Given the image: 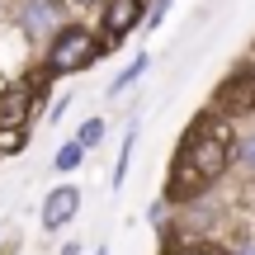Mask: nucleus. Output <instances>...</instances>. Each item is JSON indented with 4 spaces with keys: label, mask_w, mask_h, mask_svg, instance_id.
Wrapping results in <instances>:
<instances>
[{
    "label": "nucleus",
    "mask_w": 255,
    "mask_h": 255,
    "mask_svg": "<svg viewBox=\"0 0 255 255\" xmlns=\"http://www.w3.org/2000/svg\"><path fill=\"white\" fill-rule=\"evenodd\" d=\"M227 161H232V132L203 119L199 128H194L189 146L180 151V161H175V175H170V189L165 194H170L175 203L194 199L199 189H208V184L227 170Z\"/></svg>",
    "instance_id": "f257e3e1"
},
{
    "label": "nucleus",
    "mask_w": 255,
    "mask_h": 255,
    "mask_svg": "<svg viewBox=\"0 0 255 255\" xmlns=\"http://www.w3.org/2000/svg\"><path fill=\"white\" fill-rule=\"evenodd\" d=\"M95 62V38H90V28H81V24H71V28H62L57 33V43H52V52H47V66L52 71H81V66H90Z\"/></svg>",
    "instance_id": "f03ea898"
},
{
    "label": "nucleus",
    "mask_w": 255,
    "mask_h": 255,
    "mask_svg": "<svg viewBox=\"0 0 255 255\" xmlns=\"http://www.w3.org/2000/svg\"><path fill=\"white\" fill-rule=\"evenodd\" d=\"M218 109L222 114H251L255 109V66H241V71L218 90Z\"/></svg>",
    "instance_id": "7ed1b4c3"
},
{
    "label": "nucleus",
    "mask_w": 255,
    "mask_h": 255,
    "mask_svg": "<svg viewBox=\"0 0 255 255\" xmlns=\"http://www.w3.org/2000/svg\"><path fill=\"white\" fill-rule=\"evenodd\" d=\"M33 95H38V85H33V81L9 85V90L0 95V128H24L28 109H33Z\"/></svg>",
    "instance_id": "20e7f679"
},
{
    "label": "nucleus",
    "mask_w": 255,
    "mask_h": 255,
    "mask_svg": "<svg viewBox=\"0 0 255 255\" xmlns=\"http://www.w3.org/2000/svg\"><path fill=\"white\" fill-rule=\"evenodd\" d=\"M76 208H81V194L71 189V184H62V189H52L47 194V203H43V227H66V222L76 218Z\"/></svg>",
    "instance_id": "39448f33"
},
{
    "label": "nucleus",
    "mask_w": 255,
    "mask_h": 255,
    "mask_svg": "<svg viewBox=\"0 0 255 255\" xmlns=\"http://www.w3.org/2000/svg\"><path fill=\"white\" fill-rule=\"evenodd\" d=\"M137 14H142V0H109V9H104V28H109V43H119L128 28L137 24Z\"/></svg>",
    "instance_id": "423d86ee"
},
{
    "label": "nucleus",
    "mask_w": 255,
    "mask_h": 255,
    "mask_svg": "<svg viewBox=\"0 0 255 255\" xmlns=\"http://www.w3.org/2000/svg\"><path fill=\"white\" fill-rule=\"evenodd\" d=\"M52 24H57V9L47 5V0H28L24 5V28L28 33H47Z\"/></svg>",
    "instance_id": "0eeeda50"
},
{
    "label": "nucleus",
    "mask_w": 255,
    "mask_h": 255,
    "mask_svg": "<svg viewBox=\"0 0 255 255\" xmlns=\"http://www.w3.org/2000/svg\"><path fill=\"white\" fill-rule=\"evenodd\" d=\"M81 156H85V146H81V142L62 146V151H57V170H71V165H81Z\"/></svg>",
    "instance_id": "6e6552de"
},
{
    "label": "nucleus",
    "mask_w": 255,
    "mask_h": 255,
    "mask_svg": "<svg viewBox=\"0 0 255 255\" xmlns=\"http://www.w3.org/2000/svg\"><path fill=\"white\" fill-rule=\"evenodd\" d=\"M146 66H151V62H146V57H137V62H132V66H128V71L119 76V81H114V90H128V85H132V81H137V76H142V71H146Z\"/></svg>",
    "instance_id": "1a4fd4ad"
},
{
    "label": "nucleus",
    "mask_w": 255,
    "mask_h": 255,
    "mask_svg": "<svg viewBox=\"0 0 255 255\" xmlns=\"http://www.w3.org/2000/svg\"><path fill=\"white\" fill-rule=\"evenodd\" d=\"M24 146V128H0V151H19Z\"/></svg>",
    "instance_id": "9d476101"
},
{
    "label": "nucleus",
    "mask_w": 255,
    "mask_h": 255,
    "mask_svg": "<svg viewBox=\"0 0 255 255\" xmlns=\"http://www.w3.org/2000/svg\"><path fill=\"white\" fill-rule=\"evenodd\" d=\"M100 137H104V123H100V119H90V123L81 128V146H95Z\"/></svg>",
    "instance_id": "9b49d317"
},
{
    "label": "nucleus",
    "mask_w": 255,
    "mask_h": 255,
    "mask_svg": "<svg viewBox=\"0 0 255 255\" xmlns=\"http://www.w3.org/2000/svg\"><path fill=\"white\" fill-rule=\"evenodd\" d=\"M241 161L255 170V137H246V142H241Z\"/></svg>",
    "instance_id": "f8f14e48"
},
{
    "label": "nucleus",
    "mask_w": 255,
    "mask_h": 255,
    "mask_svg": "<svg viewBox=\"0 0 255 255\" xmlns=\"http://www.w3.org/2000/svg\"><path fill=\"white\" fill-rule=\"evenodd\" d=\"M165 5H170V0H156V9H151V24H156V19L165 14Z\"/></svg>",
    "instance_id": "ddd939ff"
},
{
    "label": "nucleus",
    "mask_w": 255,
    "mask_h": 255,
    "mask_svg": "<svg viewBox=\"0 0 255 255\" xmlns=\"http://www.w3.org/2000/svg\"><path fill=\"white\" fill-rule=\"evenodd\" d=\"M184 255H218V251H184Z\"/></svg>",
    "instance_id": "4468645a"
},
{
    "label": "nucleus",
    "mask_w": 255,
    "mask_h": 255,
    "mask_svg": "<svg viewBox=\"0 0 255 255\" xmlns=\"http://www.w3.org/2000/svg\"><path fill=\"white\" fill-rule=\"evenodd\" d=\"M246 255H255V246H251V251H246Z\"/></svg>",
    "instance_id": "2eb2a0df"
},
{
    "label": "nucleus",
    "mask_w": 255,
    "mask_h": 255,
    "mask_svg": "<svg viewBox=\"0 0 255 255\" xmlns=\"http://www.w3.org/2000/svg\"><path fill=\"white\" fill-rule=\"evenodd\" d=\"M81 5H90V0H81Z\"/></svg>",
    "instance_id": "dca6fc26"
}]
</instances>
